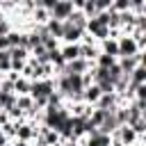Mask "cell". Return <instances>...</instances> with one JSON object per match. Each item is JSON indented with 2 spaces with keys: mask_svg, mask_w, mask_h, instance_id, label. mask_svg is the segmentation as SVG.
I'll return each mask as SVG.
<instances>
[{
  "mask_svg": "<svg viewBox=\"0 0 146 146\" xmlns=\"http://www.w3.org/2000/svg\"><path fill=\"white\" fill-rule=\"evenodd\" d=\"M14 105H16V96H14V94H7V91H0V110L7 112V110L14 107Z\"/></svg>",
  "mask_w": 146,
  "mask_h": 146,
  "instance_id": "5bb4252c",
  "label": "cell"
},
{
  "mask_svg": "<svg viewBox=\"0 0 146 146\" xmlns=\"http://www.w3.org/2000/svg\"><path fill=\"white\" fill-rule=\"evenodd\" d=\"M52 91H55V78H48V80H32V82H30V98H32V100L48 98Z\"/></svg>",
  "mask_w": 146,
  "mask_h": 146,
  "instance_id": "6da1fadb",
  "label": "cell"
},
{
  "mask_svg": "<svg viewBox=\"0 0 146 146\" xmlns=\"http://www.w3.org/2000/svg\"><path fill=\"white\" fill-rule=\"evenodd\" d=\"M94 107L103 110V112H114L119 107V96L116 94H100V98H98V103Z\"/></svg>",
  "mask_w": 146,
  "mask_h": 146,
  "instance_id": "8992f818",
  "label": "cell"
},
{
  "mask_svg": "<svg viewBox=\"0 0 146 146\" xmlns=\"http://www.w3.org/2000/svg\"><path fill=\"white\" fill-rule=\"evenodd\" d=\"M116 48H119V57H135L137 52H141L132 36H119L116 39Z\"/></svg>",
  "mask_w": 146,
  "mask_h": 146,
  "instance_id": "277c9868",
  "label": "cell"
},
{
  "mask_svg": "<svg viewBox=\"0 0 146 146\" xmlns=\"http://www.w3.org/2000/svg\"><path fill=\"white\" fill-rule=\"evenodd\" d=\"M32 107H34V100H32L30 96H16V110H18L23 116H27V114L32 112Z\"/></svg>",
  "mask_w": 146,
  "mask_h": 146,
  "instance_id": "8fae6325",
  "label": "cell"
},
{
  "mask_svg": "<svg viewBox=\"0 0 146 146\" xmlns=\"http://www.w3.org/2000/svg\"><path fill=\"white\" fill-rule=\"evenodd\" d=\"M128 78H130V84H135V87H137V84H146V64L135 66Z\"/></svg>",
  "mask_w": 146,
  "mask_h": 146,
  "instance_id": "9c48e42d",
  "label": "cell"
},
{
  "mask_svg": "<svg viewBox=\"0 0 146 146\" xmlns=\"http://www.w3.org/2000/svg\"><path fill=\"white\" fill-rule=\"evenodd\" d=\"M59 146H64V144H59Z\"/></svg>",
  "mask_w": 146,
  "mask_h": 146,
  "instance_id": "44dd1931",
  "label": "cell"
},
{
  "mask_svg": "<svg viewBox=\"0 0 146 146\" xmlns=\"http://www.w3.org/2000/svg\"><path fill=\"white\" fill-rule=\"evenodd\" d=\"M50 11V18H55V21H66L71 14H73V0H55L52 2V7L48 9Z\"/></svg>",
  "mask_w": 146,
  "mask_h": 146,
  "instance_id": "3957f363",
  "label": "cell"
},
{
  "mask_svg": "<svg viewBox=\"0 0 146 146\" xmlns=\"http://www.w3.org/2000/svg\"><path fill=\"white\" fill-rule=\"evenodd\" d=\"M39 128H41V125H39ZM39 128L30 125L27 121H23V123H16V137H14V139H21V141H32Z\"/></svg>",
  "mask_w": 146,
  "mask_h": 146,
  "instance_id": "52a82bcc",
  "label": "cell"
},
{
  "mask_svg": "<svg viewBox=\"0 0 146 146\" xmlns=\"http://www.w3.org/2000/svg\"><path fill=\"white\" fill-rule=\"evenodd\" d=\"M114 64H116V57H110V55H103V52H100V55L96 57V62H94V66H96V68H103V71L112 68Z\"/></svg>",
  "mask_w": 146,
  "mask_h": 146,
  "instance_id": "7c38bea8",
  "label": "cell"
},
{
  "mask_svg": "<svg viewBox=\"0 0 146 146\" xmlns=\"http://www.w3.org/2000/svg\"><path fill=\"white\" fill-rule=\"evenodd\" d=\"M9 146H32V141H21V139H11Z\"/></svg>",
  "mask_w": 146,
  "mask_h": 146,
  "instance_id": "ac0fdd59",
  "label": "cell"
},
{
  "mask_svg": "<svg viewBox=\"0 0 146 146\" xmlns=\"http://www.w3.org/2000/svg\"><path fill=\"white\" fill-rule=\"evenodd\" d=\"M11 30H14V27H11V21L5 18V16H0V36H7Z\"/></svg>",
  "mask_w": 146,
  "mask_h": 146,
  "instance_id": "e0dca14e",
  "label": "cell"
},
{
  "mask_svg": "<svg viewBox=\"0 0 146 146\" xmlns=\"http://www.w3.org/2000/svg\"><path fill=\"white\" fill-rule=\"evenodd\" d=\"M82 36H84L82 30L73 27L71 23H64V30H62V39H59V43H80Z\"/></svg>",
  "mask_w": 146,
  "mask_h": 146,
  "instance_id": "5b68a950",
  "label": "cell"
},
{
  "mask_svg": "<svg viewBox=\"0 0 146 146\" xmlns=\"http://www.w3.org/2000/svg\"><path fill=\"white\" fill-rule=\"evenodd\" d=\"M9 144H11V141H9V139L2 135V130H0V146H9Z\"/></svg>",
  "mask_w": 146,
  "mask_h": 146,
  "instance_id": "d6986e66",
  "label": "cell"
},
{
  "mask_svg": "<svg viewBox=\"0 0 146 146\" xmlns=\"http://www.w3.org/2000/svg\"><path fill=\"white\" fill-rule=\"evenodd\" d=\"M59 55L64 57V62H73L80 57V43H59Z\"/></svg>",
  "mask_w": 146,
  "mask_h": 146,
  "instance_id": "ba28073f",
  "label": "cell"
},
{
  "mask_svg": "<svg viewBox=\"0 0 146 146\" xmlns=\"http://www.w3.org/2000/svg\"><path fill=\"white\" fill-rule=\"evenodd\" d=\"M100 55V48H98V41L94 39V36H89L87 32H84V36H82V41H80V57L84 59V62H96V57Z\"/></svg>",
  "mask_w": 146,
  "mask_h": 146,
  "instance_id": "7a4b0ae2",
  "label": "cell"
},
{
  "mask_svg": "<svg viewBox=\"0 0 146 146\" xmlns=\"http://www.w3.org/2000/svg\"><path fill=\"white\" fill-rule=\"evenodd\" d=\"M80 11H82L87 18H94V16L98 14V5H96V0H82V7H80Z\"/></svg>",
  "mask_w": 146,
  "mask_h": 146,
  "instance_id": "4fadbf2b",
  "label": "cell"
},
{
  "mask_svg": "<svg viewBox=\"0 0 146 146\" xmlns=\"http://www.w3.org/2000/svg\"><path fill=\"white\" fill-rule=\"evenodd\" d=\"M132 146H146V144H144V141H137V144H132Z\"/></svg>",
  "mask_w": 146,
  "mask_h": 146,
  "instance_id": "ffe728a7",
  "label": "cell"
},
{
  "mask_svg": "<svg viewBox=\"0 0 146 146\" xmlns=\"http://www.w3.org/2000/svg\"><path fill=\"white\" fill-rule=\"evenodd\" d=\"M9 57L16 59V62H27L30 59V50H25V48H11L9 50Z\"/></svg>",
  "mask_w": 146,
  "mask_h": 146,
  "instance_id": "9a60e30c",
  "label": "cell"
},
{
  "mask_svg": "<svg viewBox=\"0 0 146 146\" xmlns=\"http://www.w3.org/2000/svg\"><path fill=\"white\" fill-rule=\"evenodd\" d=\"M14 96H30V80L27 78H23V75H18L16 80H14Z\"/></svg>",
  "mask_w": 146,
  "mask_h": 146,
  "instance_id": "30bf717a",
  "label": "cell"
},
{
  "mask_svg": "<svg viewBox=\"0 0 146 146\" xmlns=\"http://www.w3.org/2000/svg\"><path fill=\"white\" fill-rule=\"evenodd\" d=\"M130 128L137 132V137H146V116H144V119L132 121V123H130Z\"/></svg>",
  "mask_w": 146,
  "mask_h": 146,
  "instance_id": "2e32d148",
  "label": "cell"
}]
</instances>
